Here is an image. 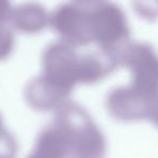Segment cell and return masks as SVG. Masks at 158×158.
Listing matches in <instances>:
<instances>
[{
    "mask_svg": "<svg viewBox=\"0 0 158 158\" xmlns=\"http://www.w3.org/2000/svg\"><path fill=\"white\" fill-rule=\"evenodd\" d=\"M102 38L110 45H119L128 38V26L121 9L116 6H106L103 11Z\"/></svg>",
    "mask_w": 158,
    "mask_h": 158,
    "instance_id": "obj_1",
    "label": "cell"
},
{
    "mask_svg": "<svg viewBox=\"0 0 158 158\" xmlns=\"http://www.w3.org/2000/svg\"><path fill=\"white\" fill-rule=\"evenodd\" d=\"M137 9L140 14L145 17L157 16L158 14V0H137Z\"/></svg>",
    "mask_w": 158,
    "mask_h": 158,
    "instance_id": "obj_2",
    "label": "cell"
}]
</instances>
